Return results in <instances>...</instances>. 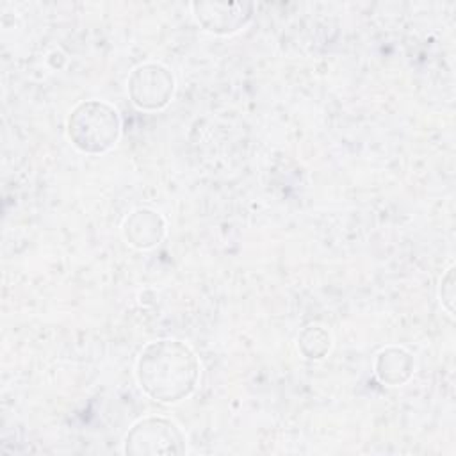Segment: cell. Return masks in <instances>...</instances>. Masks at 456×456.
Returning <instances> with one entry per match:
<instances>
[{
    "label": "cell",
    "instance_id": "1",
    "mask_svg": "<svg viewBox=\"0 0 456 456\" xmlns=\"http://www.w3.org/2000/svg\"><path fill=\"white\" fill-rule=\"evenodd\" d=\"M142 392L159 403H180L198 387L200 362L182 340L160 338L146 344L135 362Z\"/></svg>",
    "mask_w": 456,
    "mask_h": 456
},
{
    "label": "cell",
    "instance_id": "2",
    "mask_svg": "<svg viewBox=\"0 0 456 456\" xmlns=\"http://www.w3.org/2000/svg\"><path fill=\"white\" fill-rule=\"evenodd\" d=\"M121 134L118 110L102 100H86L75 105L66 119V135L82 153L100 155L112 150Z\"/></svg>",
    "mask_w": 456,
    "mask_h": 456
},
{
    "label": "cell",
    "instance_id": "3",
    "mask_svg": "<svg viewBox=\"0 0 456 456\" xmlns=\"http://www.w3.org/2000/svg\"><path fill=\"white\" fill-rule=\"evenodd\" d=\"M125 454L155 456L185 452V436L180 428L164 417H146L137 420L123 442Z\"/></svg>",
    "mask_w": 456,
    "mask_h": 456
},
{
    "label": "cell",
    "instance_id": "4",
    "mask_svg": "<svg viewBox=\"0 0 456 456\" xmlns=\"http://www.w3.org/2000/svg\"><path fill=\"white\" fill-rule=\"evenodd\" d=\"M126 91L137 109L160 110L173 98L175 77L162 64L144 62L135 66L128 75Z\"/></svg>",
    "mask_w": 456,
    "mask_h": 456
},
{
    "label": "cell",
    "instance_id": "5",
    "mask_svg": "<svg viewBox=\"0 0 456 456\" xmlns=\"http://www.w3.org/2000/svg\"><path fill=\"white\" fill-rule=\"evenodd\" d=\"M194 18L203 30L226 36L240 30L253 16V4L248 2H194Z\"/></svg>",
    "mask_w": 456,
    "mask_h": 456
},
{
    "label": "cell",
    "instance_id": "6",
    "mask_svg": "<svg viewBox=\"0 0 456 456\" xmlns=\"http://www.w3.org/2000/svg\"><path fill=\"white\" fill-rule=\"evenodd\" d=\"M123 235L130 246L137 249H150L164 239L166 223L155 210L137 208L125 219Z\"/></svg>",
    "mask_w": 456,
    "mask_h": 456
},
{
    "label": "cell",
    "instance_id": "7",
    "mask_svg": "<svg viewBox=\"0 0 456 456\" xmlns=\"http://www.w3.org/2000/svg\"><path fill=\"white\" fill-rule=\"evenodd\" d=\"M413 356L403 347H387L379 351L374 363V372L378 379L390 387L403 385L404 381H408L410 376L413 374Z\"/></svg>",
    "mask_w": 456,
    "mask_h": 456
},
{
    "label": "cell",
    "instance_id": "8",
    "mask_svg": "<svg viewBox=\"0 0 456 456\" xmlns=\"http://www.w3.org/2000/svg\"><path fill=\"white\" fill-rule=\"evenodd\" d=\"M297 346L306 358L321 360L331 347V337L322 326L314 324L301 331L297 338Z\"/></svg>",
    "mask_w": 456,
    "mask_h": 456
},
{
    "label": "cell",
    "instance_id": "9",
    "mask_svg": "<svg viewBox=\"0 0 456 456\" xmlns=\"http://www.w3.org/2000/svg\"><path fill=\"white\" fill-rule=\"evenodd\" d=\"M440 301H442L444 308L447 310V314L452 315V312H454V308H452V303H454V265L452 264L449 265V269L445 271V274L440 280Z\"/></svg>",
    "mask_w": 456,
    "mask_h": 456
}]
</instances>
